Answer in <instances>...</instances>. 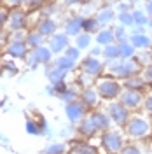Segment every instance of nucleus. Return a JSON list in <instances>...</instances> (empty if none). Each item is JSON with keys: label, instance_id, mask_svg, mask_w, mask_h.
Wrapping results in <instances>:
<instances>
[{"label": "nucleus", "instance_id": "obj_1", "mask_svg": "<svg viewBox=\"0 0 152 154\" xmlns=\"http://www.w3.org/2000/svg\"><path fill=\"white\" fill-rule=\"evenodd\" d=\"M123 130L129 140H147L152 137V116L145 110L131 112Z\"/></svg>", "mask_w": 152, "mask_h": 154}, {"label": "nucleus", "instance_id": "obj_2", "mask_svg": "<svg viewBox=\"0 0 152 154\" xmlns=\"http://www.w3.org/2000/svg\"><path fill=\"white\" fill-rule=\"evenodd\" d=\"M143 65L138 61V58H129V60H114V61H107L105 63V72L108 75L115 77L119 81H124L131 75H136V74H142Z\"/></svg>", "mask_w": 152, "mask_h": 154}, {"label": "nucleus", "instance_id": "obj_3", "mask_svg": "<svg viewBox=\"0 0 152 154\" xmlns=\"http://www.w3.org/2000/svg\"><path fill=\"white\" fill-rule=\"evenodd\" d=\"M100 142H102L105 154H119L124 149V145L129 142V138L126 137L123 128L112 126L100 133Z\"/></svg>", "mask_w": 152, "mask_h": 154}, {"label": "nucleus", "instance_id": "obj_4", "mask_svg": "<svg viewBox=\"0 0 152 154\" xmlns=\"http://www.w3.org/2000/svg\"><path fill=\"white\" fill-rule=\"evenodd\" d=\"M95 88L98 91V95L102 96L103 102H110V100H117L121 93H123V81L115 79L112 75H100L96 79Z\"/></svg>", "mask_w": 152, "mask_h": 154}, {"label": "nucleus", "instance_id": "obj_5", "mask_svg": "<svg viewBox=\"0 0 152 154\" xmlns=\"http://www.w3.org/2000/svg\"><path fill=\"white\" fill-rule=\"evenodd\" d=\"M105 110H107V114L110 116V119H112L114 126H119V128H123V126L128 123L129 116H131V112H129V110H128L119 100L105 102Z\"/></svg>", "mask_w": 152, "mask_h": 154}, {"label": "nucleus", "instance_id": "obj_6", "mask_svg": "<svg viewBox=\"0 0 152 154\" xmlns=\"http://www.w3.org/2000/svg\"><path fill=\"white\" fill-rule=\"evenodd\" d=\"M143 95H145V91L126 89V88H124L121 96H119L117 100H119L129 112H136V110H142V107H143Z\"/></svg>", "mask_w": 152, "mask_h": 154}, {"label": "nucleus", "instance_id": "obj_7", "mask_svg": "<svg viewBox=\"0 0 152 154\" xmlns=\"http://www.w3.org/2000/svg\"><path fill=\"white\" fill-rule=\"evenodd\" d=\"M81 68H82V74L91 79H98L105 72V61L102 58H95V56H89L84 58L81 61Z\"/></svg>", "mask_w": 152, "mask_h": 154}, {"label": "nucleus", "instance_id": "obj_8", "mask_svg": "<svg viewBox=\"0 0 152 154\" xmlns=\"http://www.w3.org/2000/svg\"><path fill=\"white\" fill-rule=\"evenodd\" d=\"M65 114H67V119L70 123H81L89 112H87V107L77 98V100H72L65 105Z\"/></svg>", "mask_w": 152, "mask_h": 154}, {"label": "nucleus", "instance_id": "obj_9", "mask_svg": "<svg viewBox=\"0 0 152 154\" xmlns=\"http://www.w3.org/2000/svg\"><path fill=\"white\" fill-rule=\"evenodd\" d=\"M79 100H81V102L87 107V110H89V109H93V110H95L96 107L103 102V100H102V96L98 95V91H96L95 86H86L84 89L81 91Z\"/></svg>", "mask_w": 152, "mask_h": 154}, {"label": "nucleus", "instance_id": "obj_10", "mask_svg": "<svg viewBox=\"0 0 152 154\" xmlns=\"http://www.w3.org/2000/svg\"><path fill=\"white\" fill-rule=\"evenodd\" d=\"M89 117H91V121L95 123L96 130H98L100 133L114 126L112 119H110V116L107 114V110H105V109H103V110H98V109H95L93 112H89Z\"/></svg>", "mask_w": 152, "mask_h": 154}, {"label": "nucleus", "instance_id": "obj_11", "mask_svg": "<svg viewBox=\"0 0 152 154\" xmlns=\"http://www.w3.org/2000/svg\"><path fill=\"white\" fill-rule=\"evenodd\" d=\"M129 42L136 48V51H150L152 49V33L149 30L142 32V33H131L129 35Z\"/></svg>", "mask_w": 152, "mask_h": 154}, {"label": "nucleus", "instance_id": "obj_12", "mask_svg": "<svg viewBox=\"0 0 152 154\" xmlns=\"http://www.w3.org/2000/svg\"><path fill=\"white\" fill-rule=\"evenodd\" d=\"M51 58H53V51L46 46H40V48H35L32 51V54H30V60L28 63L32 67H37L40 63H49L51 61Z\"/></svg>", "mask_w": 152, "mask_h": 154}, {"label": "nucleus", "instance_id": "obj_13", "mask_svg": "<svg viewBox=\"0 0 152 154\" xmlns=\"http://www.w3.org/2000/svg\"><path fill=\"white\" fill-rule=\"evenodd\" d=\"M95 18L98 19V23H100L102 28H107V26H110L117 19V12H115L114 7H103V9H100L96 12Z\"/></svg>", "mask_w": 152, "mask_h": 154}, {"label": "nucleus", "instance_id": "obj_14", "mask_svg": "<svg viewBox=\"0 0 152 154\" xmlns=\"http://www.w3.org/2000/svg\"><path fill=\"white\" fill-rule=\"evenodd\" d=\"M149 152H150V147L145 144V140H129L119 154H149Z\"/></svg>", "mask_w": 152, "mask_h": 154}, {"label": "nucleus", "instance_id": "obj_15", "mask_svg": "<svg viewBox=\"0 0 152 154\" xmlns=\"http://www.w3.org/2000/svg\"><path fill=\"white\" fill-rule=\"evenodd\" d=\"M68 46H70V44H68V35L67 33H54V35H51L49 49H51L53 53H65Z\"/></svg>", "mask_w": 152, "mask_h": 154}, {"label": "nucleus", "instance_id": "obj_16", "mask_svg": "<svg viewBox=\"0 0 152 154\" xmlns=\"http://www.w3.org/2000/svg\"><path fill=\"white\" fill-rule=\"evenodd\" d=\"M123 86L126 89H138V91H147L150 88L145 82V79L142 77V74H136V75H131V77H128V79H124Z\"/></svg>", "mask_w": 152, "mask_h": 154}, {"label": "nucleus", "instance_id": "obj_17", "mask_svg": "<svg viewBox=\"0 0 152 154\" xmlns=\"http://www.w3.org/2000/svg\"><path fill=\"white\" fill-rule=\"evenodd\" d=\"M95 40H96V44L102 46V48H105V46H108V44L115 42L114 30L110 28V26H107V28H100L95 33Z\"/></svg>", "mask_w": 152, "mask_h": 154}, {"label": "nucleus", "instance_id": "obj_18", "mask_svg": "<svg viewBox=\"0 0 152 154\" xmlns=\"http://www.w3.org/2000/svg\"><path fill=\"white\" fill-rule=\"evenodd\" d=\"M77 131L82 135V137H86V138H91V137H95L96 133H100L98 130H96L95 123L91 121V117H89V114L86 116L84 119L79 123V128H77Z\"/></svg>", "mask_w": 152, "mask_h": 154}, {"label": "nucleus", "instance_id": "obj_19", "mask_svg": "<svg viewBox=\"0 0 152 154\" xmlns=\"http://www.w3.org/2000/svg\"><path fill=\"white\" fill-rule=\"evenodd\" d=\"M82 23H84V18L81 16H74L72 19L67 21V26H65V33L68 37H77L79 33H82Z\"/></svg>", "mask_w": 152, "mask_h": 154}, {"label": "nucleus", "instance_id": "obj_20", "mask_svg": "<svg viewBox=\"0 0 152 154\" xmlns=\"http://www.w3.org/2000/svg\"><path fill=\"white\" fill-rule=\"evenodd\" d=\"M131 14H133L135 26H143V28H149L152 18L147 14V12H145V9H142V7H135V9H131Z\"/></svg>", "mask_w": 152, "mask_h": 154}, {"label": "nucleus", "instance_id": "obj_21", "mask_svg": "<svg viewBox=\"0 0 152 154\" xmlns=\"http://www.w3.org/2000/svg\"><path fill=\"white\" fill-rule=\"evenodd\" d=\"M46 75H47V79H49L51 84H58V82H63V81H65V77H67V70H63V68L53 65V67L47 68Z\"/></svg>", "mask_w": 152, "mask_h": 154}, {"label": "nucleus", "instance_id": "obj_22", "mask_svg": "<svg viewBox=\"0 0 152 154\" xmlns=\"http://www.w3.org/2000/svg\"><path fill=\"white\" fill-rule=\"evenodd\" d=\"M121 58V48H119V42H112L108 46L103 48V60L105 63L107 61H114V60H119Z\"/></svg>", "mask_w": 152, "mask_h": 154}, {"label": "nucleus", "instance_id": "obj_23", "mask_svg": "<svg viewBox=\"0 0 152 154\" xmlns=\"http://www.w3.org/2000/svg\"><path fill=\"white\" fill-rule=\"evenodd\" d=\"M26 42L23 40H16V42H11V46L7 48V53H9L12 58H25L26 56Z\"/></svg>", "mask_w": 152, "mask_h": 154}, {"label": "nucleus", "instance_id": "obj_24", "mask_svg": "<svg viewBox=\"0 0 152 154\" xmlns=\"http://www.w3.org/2000/svg\"><path fill=\"white\" fill-rule=\"evenodd\" d=\"M119 48H121V60H129V58H135L136 54H138L136 48H135L129 40L119 42Z\"/></svg>", "mask_w": 152, "mask_h": 154}, {"label": "nucleus", "instance_id": "obj_25", "mask_svg": "<svg viewBox=\"0 0 152 154\" xmlns=\"http://www.w3.org/2000/svg\"><path fill=\"white\" fill-rule=\"evenodd\" d=\"M42 35H54L56 33V23L53 21L51 18H46L40 21V25H38V30Z\"/></svg>", "mask_w": 152, "mask_h": 154}, {"label": "nucleus", "instance_id": "obj_26", "mask_svg": "<svg viewBox=\"0 0 152 154\" xmlns=\"http://www.w3.org/2000/svg\"><path fill=\"white\" fill-rule=\"evenodd\" d=\"M70 151H72V154H98L96 147H93L87 142H77Z\"/></svg>", "mask_w": 152, "mask_h": 154}, {"label": "nucleus", "instance_id": "obj_27", "mask_svg": "<svg viewBox=\"0 0 152 154\" xmlns=\"http://www.w3.org/2000/svg\"><path fill=\"white\" fill-rule=\"evenodd\" d=\"M75 60H72V58H68L67 54H61V56H58L56 60H54V65L59 68H63V70H67V72H70V70H74L75 68Z\"/></svg>", "mask_w": 152, "mask_h": 154}, {"label": "nucleus", "instance_id": "obj_28", "mask_svg": "<svg viewBox=\"0 0 152 154\" xmlns=\"http://www.w3.org/2000/svg\"><path fill=\"white\" fill-rule=\"evenodd\" d=\"M102 28L100 26V23H98V19L95 18V16H89V18H84V23H82V32H86V33H96L98 30Z\"/></svg>", "mask_w": 152, "mask_h": 154}, {"label": "nucleus", "instance_id": "obj_29", "mask_svg": "<svg viewBox=\"0 0 152 154\" xmlns=\"http://www.w3.org/2000/svg\"><path fill=\"white\" fill-rule=\"evenodd\" d=\"M91 42H93V37H91V33H86V32H82V33H79L75 37V46L81 51H84V49H89L91 48Z\"/></svg>", "mask_w": 152, "mask_h": 154}, {"label": "nucleus", "instance_id": "obj_30", "mask_svg": "<svg viewBox=\"0 0 152 154\" xmlns=\"http://www.w3.org/2000/svg\"><path fill=\"white\" fill-rule=\"evenodd\" d=\"M117 25H123V26H126V28H133L135 21H133V14H131V11L117 12Z\"/></svg>", "mask_w": 152, "mask_h": 154}, {"label": "nucleus", "instance_id": "obj_31", "mask_svg": "<svg viewBox=\"0 0 152 154\" xmlns=\"http://www.w3.org/2000/svg\"><path fill=\"white\" fill-rule=\"evenodd\" d=\"M25 42H26V46H30V48H33V49L40 48V46L44 44V35H42L40 32H32L28 37H26Z\"/></svg>", "mask_w": 152, "mask_h": 154}, {"label": "nucleus", "instance_id": "obj_32", "mask_svg": "<svg viewBox=\"0 0 152 154\" xmlns=\"http://www.w3.org/2000/svg\"><path fill=\"white\" fill-rule=\"evenodd\" d=\"M112 30H114L115 42H124V40H129V28H126V26H123V25H115Z\"/></svg>", "mask_w": 152, "mask_h": 154}, {"label": "nucleus", "instance_id": "obj_33", "mask_svg": "<svg viewBox=\"0 0 152 154\" xmlns=\"http://www.w3.org/2000/svg\"><path fill=\"white\" fill-rule=\"evenodd\" d=\"M65 151H67V145L63 142H51L46 147L44 154H65Z\"/></svg>", "mask_w": 152, "mask_h": 154}, {"label": "nucleus", "instance_id": "obj_34", "mask_svg": "<svg viewBox=\"0 0 152 154\" xmlns=\"http://www.w3.org/2000/svg\"><path fill=\"white\" fill-rule=\"evenodd\" d=\"M142 110L145 112H149L152 116V88H149L147 91H145V95H143V107Z\"/></svg>", "mask_w": 152, "mask_h": 154}, {"label": "nucleus", "instance_id": "obj_35", "mask_svg": "<svg viewBox=\"0 0 152 154\" xmlns=\"http://www.w3.org/2000/svg\"><path fill=\"white\" fill-rule=\"evenodd\" d=\"M26 131L30 135H42V126L35 121H26Z\"/></svg>", "mask_w": 152, "mask_h": 154}, {"label": "nucleus", "instance_id": "obj_36", "mask_svg": "<svg viewBox=\"0 0 152 154\" xmlns=\"http://www.w3.org/2000/svg\"><path fill=\"white\" fill-rule=\"evenodd\" d=\"M23 21H25L23 14H21V12H16V14H12V18H11V25H12V28L19 30L23 26Z\"/></svg>", "mask_w": 152, "mask_h": 154}, {"label": "nucleus", "instance_id": "obj_37", "mask_svg": "<svg viewBox=\"0 0 152 154\" xmlns=\"http://www.w3.org/2000/svg\"><path fill=\"white\" fill-rule=\"evenodd\" d=\"M142 77L145 79V82H147V84L152 88V63H149V65H145V67H143Z\"/></svg>", "mask_w": 152, "mask_h": 154}, {"label": "nucleus", "instance_id": "obj_38", "mask_svg": "<svg viewBox=\"0 0 152 154\" xmlns=\"http://www.w3.org/2000/svg\"><path fill=\"white\" fill-rule=\"evenodd\" d=\"M65 54H67L68 58H72V60H79L81 58V49L77 48V46H68L67 51H65Z\"/></svg>", "mask_w": 152, "mask_h": 154}, {"label": "nucleus", "instance_id": "obj_39", "mask_svg": "<svg viewBox=\"0 0 152 154\" xmlns=\"http://www.w3.org/2000/svg\"><path fill=\"white\" fill-rule=\"evenodd\" d=\"M126 11H131V2H126V0L119 2L115 7V12H126Z\"/></svg>", "mask_w": 152, "mask_h": 154}, {"label": "nucleus", "instance_id": "obj_40", "mask_svg": "<svg viewBox=\"0 0 152 154\" xmlns=\"http://www.w3.org/2000/svg\"><path fill=\"white\" fill-rule=\"evenodd\" d=\"M91 56H95V58H103V48L96 44L95 48L91 49Z\"/></svg>", "mask_w": 152, "mask_h": 154}, {"label": "nucleus", "instance_id": "obj_41", "mask_svg": "<svg viewBox=\"0 0 152 154\" xmlns=\"http://www.w3.org/2000/svg\"><path fill=\"white\" fill-rule=\"evenodd\" d=\"M143 9H145V12H147V14L152 18V0H145V5H143Z\"/></svg>", "mask_w": 152, "mask_h": 154}, {"label": "nucleus", "instance_id": "obj_42", "mask_svg": "<svg viewBox=\"0 0 152 154\" xmlns=\"http://www.w3.org/2000/svg\"><path fill=\"white\" fill-rule=\"evenodd\" d=\"M65 4H68V5H75V4H84L86 0H63Z\"/></svg>", "mask_w": 152, "mask_h": 154}, {"label": "nucleus", "instance_id": "obj_43", "mask_svg": "<svg viewBox=\"0 0 152 154\" xmlns=\"http://www.w3.org/2000/svg\"><path fill=\"white\" fill-rule=\"evenodd\" d=\"M25 2H28L30 5H37V4H40V2H44V0H25Z\"/></svg>", "mask_w": 152, "mask_h": 154}, {"label": "nucleus", "instance_id": "obj_44", "mask_svg": "<svg viewBox=\"0 0 152 154\" xmlns=\"http://www.w3.org/2000/svg\"><path fill=\"white\" fill-rule=\"evenodd\" d=\"M4 21H5V12H0V26L4 25Z\"/></svg>", "mask_w": 152, "mask_h": 154}, {"label": "nucleus", "instance_id": "obj_45", "mask_svg": "<svg viewBox=\"0 0 152 154\" xmlns=\"http://www.w3.org/2000/svg\"><path fill=\"white\" fill-rule=\"evenodd\" d=\"M149 32L152 33V19H150V25H149Z\"/></svg>", "mask_w": 152, "mask_h": 154}, {"label": "nucleus", "instance_id": "obj_46", "mask_svg": "<svg viewBox=\"0 0 152 154\" xmlns=\"http://www.w3.org/2000/svg\"><path fill=\"white\" fill-rule=\"evenodd\" d=\"M150 54H152V49H150Z\"/></svg>", "mask_w": 152, "mask_h": 154}, {"label": "nucleus", "instance_id": "obj_47", "mask_svg": "<svg viewBox=\"0 0 152 154\" xmlns=\"http://www.w3.org/2000/svg\"><path fill=\"white\" fill-rule=\"evenodd\" d=\"M149 154H152V151H150V152H149Z\"/></svg>", "mask_w": 152, "mask_h": 154}]
</instances>
